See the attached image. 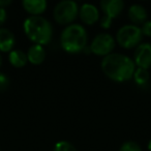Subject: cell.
Returning <instances> with one entry per match:
<instances>
[{"instance_id": "cell-1", "label": "cell", "mask_w": 151, "mask_h": 151, "mask_svg": "<svg viewBox=\"0 0 151 151\" xmlns=\"http://www.w3.org/2000/svg\"><path fill=\"white\" fill-rule=\"evenodd\" d=\"M101 67L107 78L118 83L132 80L137 68L130 57L120 53H112L104 57Z\"/></svg>"}, {"instance_id": "cell-2", "label": "cell", "mask_w": 151, "mask_h": 151, "mask_svg": "<svg viewBox=\"0 0 151 151\" xmlns=\"http://www.w3.org/2000/svg\"><path fill=\"white\" fill-rule=\"evenodd\" d=\"M23 30L25 35L34 45L46 46L53 36L52 24L42 16H30L24 21Z\"/></svg>"}, {"instance_id": "cell-3", "label": "cell", "mask_w": 151, "mask_h": 151, "mask_svg": "<svg viewBox=\"0 0 151 151\" xmlns=\"http://www.w3.org/2000/svg\"><path fill=\"white\" fill-rule=\"evenodd\" d=\"M88 42V34L83 25L70 24L62 30L60 35V46L66 53L77 54L84 51Z\"/></svg>"}, {"instance_id": "cell-4", "label": "cell", "mask_w": 151, "mask_h": 151, "mask_svg": "<svg viewBox=\"0 0 151 151\" xmlns=\"http://www.w3.org/2000/svg\"><path fill=\"white\" fill-rule=\"evenodd\" d=\"M142 40L143 33L141 27L132 24L123 25L116 33V42L126 50L137 48L139 45L142 44Z\"/></svg>"}, {"instance_id": "cell-5", "label": "cell", "mask_w": 151, "mask_h": 151, "mask_svg": "<svg viewBox=\"0 0 151 151\" xmlns=\"http://www.w3.org/2000/svg\"><path fill=\"white\" fill-rule=\"evenodd\" d=\"M79 15V5L73 0H63L54 7L53 17L59 25H70Z\"/></svg>"}, {"instance_id": "cell-6", "label": "cell", "mask_w": 151, "mask_h": 151, "mask_svg": "<svg viewBox=\"0 0 151 151\" xmlns=\"http://www.w3.org/2000/svg\"><path fill=\"white\" fill-rule=\"evenodd\" d=\"M116 46V40L109 33H99L93 37L90 44V52L96 56L106 57L112 54Z\"/></svg>"}, {"instance_id": "cell-7", "label": "cell", "mask_w": 151, "mask_h": 151, "mask_svg": "<svg viewBox=\"0 0 151 151\" xmlns=\"http://www.w3.org/2000/svg\"><path fill=\"white\" fill-rule=\"evenodd\" d=\"M134 62L139 68L149 69L151 67V44L142 42L136 48L134 53Z\"/></svg>"}, {"instance_id": "cell-8", "label": "cell", "mask_w": 151, "mask_h": 151, "mask_svg": "<svg viewBox=\"0 0 151 151\" xmlns=\"http://www.w3.org/2000/svg\"><path fill=\"white\" fill-rule=\"evenodd\" d=\"M101 11L105 17L114 20L122 13L124 9V2L122 0H103L99 3Z\"/></svg>"}, {"instance_id": "cell-9", "label": "cell", "mask_w": 151, "mask_h": 151, "mask_svg": "<svg viewBox=\"0 0 151 151\" xmlns=\"http://www.w3.org/2000/svg\"><path fill=\"white\" fill-rule=\"evenodd\" d=\"M79 17L85 25H94L99 21V11L95 5L90 3H84L79 7Z\"/></svg>"}, {"instance_id": "cell-10", "label": "cell", "mask_w": 151, "mask_h": 151, "mask_svg": "<svg viewBox=\"0 0 151 151\" xmlns=\"http://www.w3.org/2000/svg\"><path fill=\"white\" fill-rule=\"evenodd\" d=\"M127 16H128V19L132 23V25L138 26V25H143L147 21L148 14H147L146 9L143 5L132 4L128 9Z\"/></svg>"}, {"instance_id": "cell-11", "label": "cell", "mask_w": 151, "mask_h": 151, "mask_svg": "<svg viewBox=\"0 0 151 151\" xmlns=\"http://www.w3.org/2000/svg\"><path fill=\"white\" fill-rule=\"evenodd\" d=\"M22 6L30 16H40L46 12L48 3L46 0H23Z\"/></svg>"}, {"instance_id": "cell-12", "label": "cell", "mask_w": 151, "mask_h": 151, "mask_svg": "<svg viewBox=\"0 0 151 151\" xmlns=\"http://www.w3.org/2000/svg\"><path fill=\"white\" fill-rule=\"evenodd\" d=\"M16 44L15 34L9 29L0 27V53H9Z\"/></svg>"}, {"instance_id": "cell-13", "label": "cell", "mask_w": 151, "mask_h": 151, "mask_svg": "<svg viewBox=\"0 0 151 151\" xmlns=\"http://www.w3.org/2000/svg\"><path fill=\"white\" fill-rule=\"evenodd\" d=\"M27 59L28 62L33 65H40L46 59V51L44 47L40 45H32L27 51Z\"/></svg>"}, {"instance_id": "cell-14", "label": "cell", "mask_w": 151, "mask_h": 151, "mask_svg": "<svg viewBox=\"0 0 151 151\" xmlns=\"http://www.w3.org/2000/svg\"><path fill=\"white\" fill-rule=\"evenodd\" d=\"M9 61L14 67L22 68L28 62L27 54L24 51L19 50V49H14L9 54Z\"/></svg>"}, {"instance_id": "cell-15", "label": "cell", "mask_w": 151, "mask_h": 151, "mask_svg": "<svg viewBox=\"0 0 151 151\" xmlns=\"http://www.w3.org/2000/svg\"><path fill=\"white\" fill-rule=\"evenodd\" d=\"M149 78H150V76H149L148 73V69H144V68H139L137 67L136 71L134 73V80L139 86H144L145 84H147L149 81Z\"/></svg>"}, {"instance_id": "cell-16", "label": "cell", "mask_w": 151, "mask_h": 151, "mask_svg": "<svg viewBox=\"0 0 151 151\" xmlns=\"http://www.w3.org/2000/svg\"><path fill=\"white\" fill-rule=\"evenodd\" d=\"M53 151H77L76 147L68 141H59L55 144Z\"/></svg>"}, {"instance_id": "cell-17", "label": "cell", "mask_w": 151, "mask_h": 151, "mask_svg": "<svg viewBox=\"0 0 151 151\" xmlns=\"http://www.w3.org/2000/svg\"><path fill=\"white\" fill-rule=\"evenodd\" d=\"M119 151H142V148L134 141H126L121 145Z\"/></svg>"}, {"instance_id": "cell-18", "label": "cell", "mask_w": 151, "mask_h": 151, "mask_svg": "<svg viewBox=\"0 0 151 151\" xmlns=\"http://www.w3.org/2000/svg\"><path fill=\"white\" fill-rule=\"evenodd\" d=\"M9 86V79L5 73H0V92L5 91Z\"/></svg>"}, {"instance_id": "cell-19", "label": "cell", "mask_w": 151, "mask_h": 151, "mask_svg": "<svg viewBox=\"0 0 151 151\" xmlns=\"http://www.w3.org/2000/svg\"><path fill=\"white\" fill-rule=\"evenodd\" d=\"M141 30H142L143 36H148V37H151V20L150 21H146L141 27Z\"/></svg>"}, {"instance_id": "cell-20", "label": "cell", "mask_w": 151, "mask_h": 151, "mask_svg": "<svg viewBox=\"0 0 151 151\" xmlns=\"http://www.w3.org/2000/svg\"><path fill=\"white\" fill-rule=\"evenodd\" d=\"M112 23H113V20L109 19V18L105 17V16H103V17L99 19V25H101V27L104 28V29H109V28L111 27Z\"/></svg>"}, {"instance_id": "cell-21", "label": "cell", "mask_w": 151, "mask_h": 151, "mask_svg": "<svg viewBox=\"0 0 151 151\" xmlns=\"http://www.w3.org/2000/svg\"><path fill=\"white\" fill-rule=\"evenodd\" d=\"M6 18H7L6 9L0 7V26L2 25V24L6 21Z\"/></svg>"}, {"instance_id": "cell-22", "label": "cell", "mask_w": 151, "mask_h": 151, "mask_svg": "<svg viewBox=\"0 0 151 151\" xmlns=\"http://www.w3.org/2000/svg\"><path fill=\"white\" fill-rule=\"evenodd\" d=\"M11 4H12V1H9V0H1L0 1V7H2V9H5V7Z\"/></svg>"}, {"instance_id": "cell-23", "label": "cell", "mask_w": 151, "mask_h": 151, "mask_svg": "<svg viewBox=\"0 0 151 151\" xmlns=\"http://www.w3.org/2000/svg\"><path fill=\"white\" fill-rule=\"evenodd\" d=\"M147 148H148V150H149V151H151V139H150V141L148 142V145H147Z\"/></svg>"}, {"instance_id": "cell-24", "label": "cell", "mask_w": 151, "mask_h": 151, "mask_svg": "<svg viewBox=\"0 0 151 151\" xmlns=\"http://www.w3.org/2000/svg\"><path fill=\"white\" fill-rule=\"evenodd\" d=\"M1 64H2V56L0 54V67H1Z\"/></svg>"}]
</instances>
